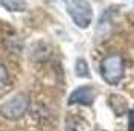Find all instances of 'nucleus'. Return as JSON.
Listing matches in <instances>:
<instances>
[{
  "label": "nucleus",
  "instance_id": "3",
  "mask_svg": "<svg viewBox=\"0 0 134 131\" xmlns=\"http://www.w3.org/2000/svg\"><path fill=\"white\" fill-rule=\"evenodd\" d=\"M27 108H29V98L25 93H18L15 96H12L9 101H6L5 104L0 105V114L5 119L17 121V119H20L26 114Z\"/></svg>",
  "mask_w": 134,
  "mask_h": 131
},
{
  "label": "nucleus",
  "instance_id": "2",
  "mask_svg": "<svg viewBox=\"0 0 134 131\" xmlns=\"http://www.w3.org/2000/svg\"><path fill=\"white\" fill-rule=\"evenodd\" d=\"M67 12L72 17L73 23L81 29L88 28L93 20L92 5L87 0H69L67 2Z\"/></svg>",
  "mask_w": 134,
  "mask_h": 131
},
{
  "label": "nucleus",
  "instance_id": "1",
  "mask_svg": "<svg viewBox=\"0 0 134 131\" xmlns=\"http://www.w3.org/2000/svg\"><path fill=\"white\" fill-rule=\"evenodd\" d=\"M100 75L110 85H116L124 76V58L119 53H111L100 63Z\"/></svg>",
  "mask_w": 134,
  "mask_h": 131
},
{
  "label": "nucleus",
  "instance_id": "7",
  "mask_svg": "<svg viewBox=\"0 0 134 131\" xmlns=\"http://www.w3.org/2000/svg\"><path fill=\"white\" fill-rule=\"evenodd\" d=\"M9 81V75H8V69L5 67V64L0 63V91L5 90V87L8 85Z\"/></svg>",
  "mask_w": 134,
  "mask_h": 131
},
{
  "label": "nucleus",
  "instance_id": "5",
  "mask_svg": "<svg viewBox=\"0 0 134 131\" xmlns=\"http://www.w3.org/2000/svg\"><path fill=\"white\" fill-rule=\"evenodd\" d=\"M0 5L9 12H21L26 9L25 0H0Z\"/></svg>",
  "mask_w": 134,
  "mask_h": 131
},
{
  "label": "nucleus",
  "instance_id": "4",
  "mask_svg": "<svg viewBox=\"0 0 134 131\" xmlns=\"http://www.w3.org/2000/svg\"><path fill=\"white\" fill-rule=\"evenodd\" d=\"M94 98H96V93L90 85H81L72 91V95L69 96V105H73V104L92 105L94 102Z\"/></svg>",
  "mask_w": 134,
  "mask_h": 131
},
{
  "label": "nucleus",
  "instance_id": "6",
  "mask_svg": "<svg viewBox=\"0 0 134 131\" xmlns=\"http://www.w3.org/2000/svg\"><path fill=\"white\" fill-rule=\"evenodd\" d=\"M75 73L78 75V76H81V78H88V76H90L88 64H87V61H85V59H82V58L76 59V64H75Z\"/></svg>",
  "mask_w": 134,
  "mask_h": 131
}]
</instances>
